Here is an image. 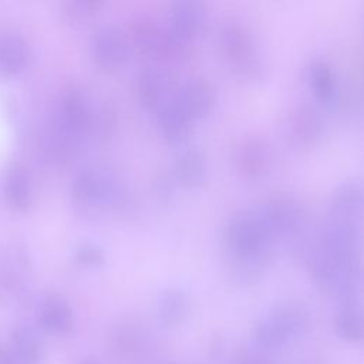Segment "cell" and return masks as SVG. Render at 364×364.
Wrapping results in <instances>:
<instances>
[{
    "instance_id": "1",
    "label": "cell",
    "mask_w": 364,
    "mask_h": 364,
    "mask_svg": "<svg viewBox=\"0 0 364 364\" xmlns=\"http://www.w3.org/2000/svg\"><path fill=\"white\" fill-rule=\"evenodd\" d=\"M73 202L84 209L121 208L128 199L122 176L108 164L95 162L80 168L70 188Z\"/></svg>"
},
{
    "instance_id": "2",
    "label": "cell",
    "mask_w": 364,
    "mask_h": 364,
    "mask_svg": "<svg viewBox=\"0 0 364 364\" xmlns=\"http://www.w3.org/2000/svg\"><path fill=\"white\" fill-rule=\"evenodd\" d=\"M131 44L141 51L164 61H183L195 54L193 40L162 26L149 16H136L128 33Z\"/></svg>"
},
{
    "instance_id": "3",
    "label": "cell",
    "mask_w": 364,
    "mask_h": 364,
    "mask_svg": "<svg viewBox=\"0 0 364 364\" xmlns=\"http://www.w3.org/2000/svg\"><path fill=\"white\" fill-rule=\"evenodd\" d=\"M223 242L230 257L273 252L276 243L255 208L239 210L228 219Z\"/></svg>"
},
{
    "instance_id": "4",
    "label": "cell",
    "mask_w": 364,
    "mask_h": 364,
    "mask_svg": "<svg viewBox=\"0 0 364 364\" xmlns=\"http://www.w3.org/2000/svg\"><path fill=\"white\" fill-rule=\"evenodd\" d=\"M222 54L240 74L256 78L262 74L263 64L256 38L250 28L239 18H226L218 36Z\"/></svg>"
},
{
    "instance_id": "5",
    "label": "cell",
    "mask_w": 364,
    "mask_h": 364,
    "mask_svg": "<svg viewBox=\"0 0 364 364\" xmlns=\"http://www.w3.org/2000/svg\"><path fill=\"white\" fill-rule=\"evenodd\" d=\"M307 327V310L299 303H283L257 321L253 328V340L264 348L280 347L301 336Z\"/></svg>"
},
{
    "instance_id": "6",
    "label": "cell",
    "mask_w": 364,
    "mask_h": 364,
    "mask_svg": "<svg viewBox=\"0 0 364 364\" xmlns=\"http://www.w3.org/2000/svg\"><path fill=\"white\" fill-rule=\"evenodd\" d=\"M255 209L274 240L290 239L296 242L307 232L306 209L290 195H272Z\"/></svg>"
},
{
    "instance_id": "7",
    "label": "cell",
    "mask_w": 364,
    "mask_h": 364,
    "mask_svg": "<svg viewBox=\"0 0 364 364\" xmlns=\"http://www.w3.org/2000/svg\"><path fill=\"white\" fill-rule=\"evenodd\" d=\"M91 114L92 104L87 94L80 87L70 85L58 97L53 129L82 142L88 135Z\"/></svg>"
},
{
    "instance_id": "8",
    "label": "cell",
    "mask_w": 364,
    "mask_h": 364,
    "mask_svg": "<svg viewBox=\"0 0 364 364\" xmlns=\"http://www.w3.org/2000/svg\"><path fill=\"white\" fill-rule=\"evenodd\" d=\"M92 57L98 67L104 70H115L121 67L131 50L128 33L117 24L101 26L92 37Z\"/></svg>"
},
{
    "instance_id": "9",
    "label": "cell",
    "mask_w": 364,
    "mask_h": 364,
    "mask_svg": "<svg viewBox=\"0 0 364 364\" xmlns=\"http://www.w3.org/2000/svg\"><path fill=\"white\" fill-rule=\"evenodd\" d=\"M178 87L176 74L164 67H144L135 77L136 100L146 108H158Z\"/></svg>"
},
{
    "instance_id": "10",
    "label": "cell",
    "mask_w": 364,
    "mask_h": 364,
    "mask_svg": "<svg viewBox=\"0 0 364 364\" xmlns=\"http://www.w3.org/2000/svg\"><path fill=\"white\" fill-rule=\"evenodd\" d=\"M233 161L240 175L255 179L269 171L272 165V148L262 136H245L235 148Z\"/></svg>"
},
{
    "instance_id": "11",
    "label": "cell",
    "mask_w": 364,
    "mask_h": 364,
    "mask_svg": "<svg viewBox=\"0 0 364 364\" xmlns=\"http://www.w3.org/2000/svg\"><path fill=\"white\" fill-rule=\"evenodd\" d=\"M173 95L193 121L209 114L216 101L215 87L203 75H192L186 78L179 84Z\"/></svg>"
},
{
    "instance_id": "12",
    "label": "cell",
    "mask_w": 364,
    "mask_h": 364,
    "mask_svg": "<svg viewBox=\"0 0 364 364\" xmlns=\"http://www.w3.org/2000/svg\"><path fill=\"white\" fill-rule=\"evenodd\" d=\"M208 23L206 6L198 0H176L168 10V26L178 34L193 40Z\"/></svg>"
},
{
    "instance_id": "13",
    "label": "cell",
    "mask_w": 364,
    "mask_h": 364,
    "mask_svg": "<svg viewBox=\"0 0 364 364\" xmlns=\"http://www.w3.org/2000/svg\"><path fill=\"white\" fill-rule=\"evenodd\" d=\"M38 321L48 333L54 336H64L73 330L74 313L65 299L51 294L40 304Z\"/></svg>"
},
{
    "instance_id": "14",
    "label": "cell",
    "mask_w": 364,
    "mask_h": 364,
    "mask_svg": "<svg viewBox=\"0 0 364 364\" xmlns=\"http://www.w3.org/2000/svg\"><path fill=\"white\" fill-rule=\"evenodd\" d=\"M330 215L358 222L361 219L363 210V185L360 181L351 179L340 183L331 195L330 200Z\"/></svg>"
},
{
    "instance_id": "15",
    "label": "cell",
    "mask_w": 364,
    "mask_h": 364,
    "mask_svg": "<svg viewBox=\"0 0 364 364\" xmlns=\"http://www.w3.org/2000/svg\"><path fill=\"white\" fill-rule=\"evenodd\" d=\"M30 60V47L16 31L0 33V74L14 75L23 71Z\"/></svg>"
},
{
    "instance_id": "16",
    "label": "cell",
    "mask_w": 364,
    "mask_h": 364,
    "mask_svg": "<svg viewBox=\"0 0 364 364\" xmlns=\"http://www.w3.org/2000/svg\"><path fill=\"white\" fill-rule=\"evenodd\" d=\"M4 199L10 208L24 212L33 202V182L27 169L21 165H13L7 169L3 182Z\"/></svg>"
},
{
    "instance_id": "17",
    "label": "cell",
    "mask_w": 364,
    "mask_h": 364,
    "mask_svg": "<svg viewBox=\"0 0 364 364\" xmlns=\"http://www.w3.org/2000/svg\"><path fill=\"white\" fill-rule=\"evenodd\" d=\"M156 122L168 139L181 141L188 135L193 119L176 101L175 95H171L156 108Z\"/></svg>"
},
{
    "instance_id": "18",
    "label": "cell",
    "mask_w": 364,
    "mask_h": 364,
    "mask_svg": "<svg viewBox=\"0 0 364 364\" xmlns=\"http://www.w3.org/2000/svg\"><path fill=\"white\" fill-rule=\"evenodd\" d=\"M206 152L200 145H189L182 149L173 165V176L176 181L186 186H193L199 183L206 172Z\"/></svg>"
},
{
    "instance_id": "19",
    "label": "cell",
    "mask_w": 364,
    "mask_h": 364,
    "mask_svg": "<svg viewBox=\"0 0 364 364\" xmlns=\"http://www.w3.org/2000/svg\"><path fill=\"white\" fill-rule=\"evenodd\" d=\"M272 259H273V252L230 257L229 274L235 283H239V284L255 283L269 269Z\"/></svg>"
},
{
    "instance_id": "20",
    "label": "cell",
    "mask_w": 364,
    "mask_h": 364,
    "mask_svg": "<svg viewBox=\"0 0 364 364\" xmlns=\"http://www.w3.org/2000/svg\"><path fill=\"white\" fill-rule=\"evenodd\" d=\"M290 127L297 139L314 142L324 131V119L320 111L313 105L299 104L290 115Z\"/></svg>"
},
{
    "instance_id": "21",
    "label": "cell",
    "mask_w": 364,
    "mask_h": 364,
    "mask_svg": "<svg viewBox=\"0 0 364 364\" xmlns=\"http://www.w3.org/2000/svg\"><path fill=\"white\" fill-rule=\"evenodd\" d=\"M155 309L158 318L165 326H178L188 314V296L178 287H168L159 293Z\"/></svg>"
},
{
    "instance_id": "22",
    "label": "cell",
    "mask_w": 364,
    "mask_h": 364,
    "mask_svg": "<svg viewBox=\"0 0 364 364\" xmlns=\"http://www.w3.org/2000/svg\"><path fill=\"white\" fill-rule=\"evenodd\" d=\"M307 80L317 100L331 101L337 94V75L333 65L323 60L314 58L307 67Z\"/></svg>"
},
{
    "instance_id": "23",
    "label": "cell",
    "mask_w": 364,
    "mask_h": 364,
    "mask_svg": "<svg viewBox=\"0 0 364 364\" xmlns=\"http://www.w3.org/2000/svg\"><path fill=\"white\" fill-rule=\"evenodd\" d=\"M336 333L350 343H358L363 338V317L357 303L344 304L334 317Z\"/></svg>"
},
{
    "instance_id": "24",
    "label": "cell",
    "mask_w": 364,
    "mask_h": 364,
    "mask_svg": "<svg viewBox=\"0 0 364 364\" xmlns=\"http://www.w3.org/2000/svg\"><path fill=\"white\" fill-rule=\"evenodd\" d=\"M13 351L23 364H37L43 355V348L36 333L24 326H18L11 333Z\"/></svg>"
},
{
    "instance_id": "25",
    "label": "cell",
    "mask_w": 364,
    "mask_h": 364,
    "mask_svg": "<svg viewBox=\"0 0 364 364\" xmlns=\"http://www.w3.org/2000/svg\"><path fill=\"white\" fill-rule=\"evenodd\" d=\"M117 124V114L111 104L101 102L97 107H92L91 122L88 128V135L97 141H105L111 136Z\"/></svg>"
},
{
    "instance_id": "26",
    "label": "cell",
    "mask_w": 364,
    "mask_h": 364,
    "mask_svg": "<svg viewBox=\"0 0 364 364\" xmlns=\"http://www.w3.org/2000/svg\"><path fill=\"white\" fill-rule=\"evenodd\" d=\"M101 7V0H70L63 3V14L71 23H81L95 16Z\"/></svg>"
},
{
    "instance_id": "27",
    "label": "cell",
    "mask_w": 364,
    "mask_h": 364,
    "mask_svg": "<svg viewBox=\"0 0 364 364\" xmlns=\"http://www.w3.org/2000/svg\"><path fill=\"white\" fill-rule=\"evenodd\" d=\"M74 260L84 266H98L105 260V252L98 243L84 240L75 246Z\"/></svg>"
},
{
    "instance_id": "28",
    "label": "cell",
    "mask_w": 364,
    "mask_h": 364,
    "mask_svg": "<svg viewBox=\"0 0 364 364\" xmlns=\"http://www.w3.org/2000/svg\"><path fill=\"white\" fill-rule=\"evenodd\" d=\"M173 181H175L173 173L172 175H169L168 172L158 173V178L155 179V188L161 198H171V195L173 193V186H175Z\"/></svg>"
},
{
    "instance_id": "29",
    "label": "cell",
    "mask_w": 364,
    "mask_h": 364,
    "mask_svg": "<svg viewBox=\"0 0 364 364\" xmlns=\"http://www.w3.org/2000/svg\"><path fill=\"white\" fill-rule=\"evenodd\" d=\"M0 364H23V361L17 357V354L11 350L0 348Z\"/></svg>"
},
{
    "instance_id": "30",
    "label": "cell",
    "mask_w": 364,
    "mask_h": 364,
    "mask_svg": "<svg viewBox=\"0 0 364 364\" xmlns=\"http://www.w3.org/2000/svg\"><path fill=\"white\" fill-rule=\"evenodd\" d=\"M80 364H100V363H98V361H95V360H92V358H88V360L81 361Z\"/></svg>"
}]
</instances>
